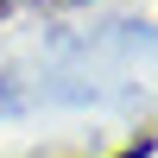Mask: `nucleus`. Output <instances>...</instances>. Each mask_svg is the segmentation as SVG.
Listing matches in <instances>:
<instances>
[{"mask_svg": "<svg viewBox=\"0 0 158 158\" xmlns=\"http://www.w3.org/2000/svg\"><path fill=\"white\" fill-rule=\"evenodd\" d=\"M152 146H146V139H139V146H127V152H114V158H146Z\"/></svg>", "mask_w": 158, "mask_h": 158, "instance_id": "obj_1", "label": "nucleus"}, {"mask_svg": "<svg viewBox=\"0 0 158 158\" xmlns=\"http://www.w3.org/2000/svg\"><path fill=\"white\" fill-rule=\"evenodd\" d=\"M0 13H6V0H0Z\"/></svg>", "mask_w": 158, "mask_h": 158, "instance_id": "obj_2", "label": "nucleus"}]
</instances>
